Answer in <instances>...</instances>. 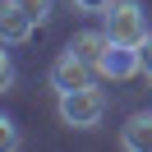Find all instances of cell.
<instances>
[{"label": "cell", "instance_id": "52a82bcc", "mask_svg": "<svg viewBox=\"0 0 152 152\" xmlns=\"http://www.w3.org/2000/svg\"><path fill=\"white\" fill-rule=\"evenodd\" d=\"M106 46H111V37H106V28H102V32H97V28H88V32H74V42H69V51H78V56H83L88 65H97Z\"/></svg>", "mask_w": 152, "mask_h": 152}, {"label": "cell", "instance_id": "6da1fadb", "mask_svg": "<svg viewBox=\"0 0 152 152\" xmlns=\"http://www.w3.org/2000/svg\"><path fill=\"white\" fill-rule=\"evenodd\" d=\"M106 37L124 42V46H143L152 37L148 32V14H143L138 0H111L106 5Z\"/></svg>", "mask_w": 152, "mask_h": 152}, {"label": "cell", "instance_id": "30bf717a", "mask_svg": "<svg viewBox=\"0 0 152 152\" xmlns=\"http://www.w3.org/2000/svg\"><path fill=\"white\" fill-rule=\"evenodd\" d=\"M0 88H5V92L14 88V60H10V51H0Z\"/></svg>", "mask_w": 152, "mask_h": 152}, {"label": "cell", "instance_id": "ba28073f", "mask_svg": "<svg viewBox=\"0 0 152 152\" xmlns=\"http://www.w3.org/2000/svg\"><path fill=\"white\" fill-rule=\"evenodd\" d=\"M0 148H5V152H14V148H19V129H14V120H10V115L0 120Z\"/></svg>", "mask_w": 152, "mask_h": 152}, {"label": "cell", "instance_id": "8992f818", "mask_svg": "<svg viewBox=\"0 0 152 152\" xmlns=\"http://www.w3.org/2000/svg\"><path fill=\"white\" fill-rule=\"evenodd\" d=\"M120 143L129 152H152V111H134L120 129Z\"/></svg>", "mask_w": 152, "mask_h": 152}, {"label": "cell", "instance_id": "3957f363", "mask_svg": "<svg viewBox=\"0 0 152 152\" xmlns=\"http://www.w3.org/2000/svg\"><path fill=\"white\" fill-rule=\"evenodd\" d=\"M97 74V65H88L78 51H65V56H56V65H51V88L56 92H74V88H88Z\"/></svg>", "mask_w": 152, "mask_h": 152}, {"label": "cell", "instance_id": "5b68a950", "mask_svg": "<svg viewBox=\"0 0 152 152\" xmlns=\"http://www.w3.org/2000/svg\"><path fill=\"white\" fill-rule=\"evenodd\" d=\"M32 28H37V19L23 10L19 0H5V5H0V37L10 42V46L28 42V37H32Z\"/></svg>", "mask_w": 152, "mask_h": 152}, {"label": "cell", "instance_id": "7c38bea8", "mask_svg": "<svg viewBox=\"0 0 152 152\" xmlns=\"http://www.w3.org/2000/svg\"><path fill=\"white\" fill-rule=\"evenodd\" d=\"M138 51H143V74H148V78H152V37H148V42H143V46H138Z\"/></svg>", "mask_w": 152, "mask_h": 152}, {"label": "cell", "instance_id": "9c48e42d", "mask_svg": "<svg viewBox=\"0 0 152 152\" xmlns=\"http://www.w3.org/2000/svg\"><path fill=\"white\" fill-rule=\"evenodd\" d=\"M19 5H23V10H28L37 23H46V19H51V0H19Z\"/></svg>", "mask_w": 152, "mask_h": 152}, {"label": "cell", "instance_id": "7a4b0ae2", "mask_svg": "<svg viewBox=\"0 0 152 152\" xmlns=\"http://www.w3.org/2000/svg\"><path fill=\"white\" fill-rule=\"evenodd\" d=\"M102 115H106V97L97 92L92 83L74 88V92H60V120H65L69 129H92Z\"/></svg>", "mask_w": 152, "mask_h": 152}, {"label": "cell", "instance_id": "277c9868", "mask_svg": "<svg viewBox=\"0 0 152 152\" xmlns=\"http://www.w3.org/2000/svg\"><path fill=\"white\" fill-rule=\"evenodd\" d=\"M97 74L102 78H134L143 74V51L138 46H124V42H111L97 60Z\"/></svg>", "mask_w": 152, "mask_h": 152}, {"label": "cell", "instance_id": "8fae6325", "mask_svg": "<svg viewBox=\"0 0 152 152\" xmlns=\"http://www.w3.org/2000/svg\"><path fill=\"white\" fill-rule=\"evenodd\" d=\"M69 5H74V10H83V14H106V5H111V0H69Z\"/></svg>", "mask_w": 152, "mask_h": 152}]
</instances>
